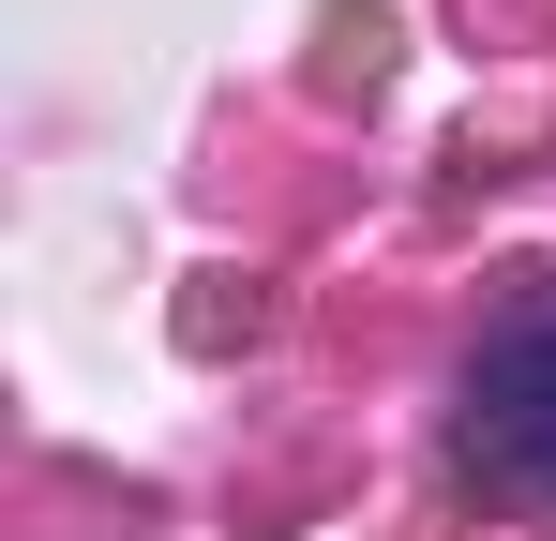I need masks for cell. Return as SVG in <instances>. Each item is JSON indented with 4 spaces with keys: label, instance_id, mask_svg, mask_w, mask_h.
<instances>
[{
    "label": "cell",
    "instance_id": "1",
    "mask_svg": "<svg viewBox=\"0 0 556 541\" xmlns=\"http://www.w3.org/2000/svg\"><path fill=\"white\" fill-rule=\"evenodd\" d=\"M466 466L496 496H542L556 512V316L481 347V376H466Z\"/></svg>",
    "mask_w": 556,
    "mask_h": 541
}]
</instances>
